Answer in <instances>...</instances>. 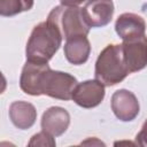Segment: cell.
Segmentation results:
<instances>
[{
	"instance_id": "2",
	"label": "cell",
	"mask_w": 147,
	"mask_h": 147,
	"mask_svg": "<svg viewBox=\"0 0 147 147\" xmlns=\"http://www.w3.org/2000/svg\"><path fill=\"white\" fill-rule=\"evenodd\" d=\"M130 75L125 65L122 46L118 44L107 45L99 54L95 61V79L105 86H114Z\"/></svg>"
},
{
	"instance_id": "3",
	"label": "cell",
	"mask_w": 147,
	"mask_h": 147,
	"mask_svg": "<svg viewBox=\"0 0 147 147\" xmlns=\"http://www.w3.org/2000/svg\"><path fill=\"white\" fill-rule=\"evenodd\" d=\"M61 33L62 39H69L77 36H87L90 28L84 21L82 8L56 6L48 14L47 20Z\"/></svg>"
},
{
	"instance_id": "8",
	"label": "cell",
	"mask_w": 147,
	"mask_h": 147,
	"mask_svg": "<svg viewBox=\"0 0 147 147\" xmlns=\"http://www.w3.org/2000/svg\"><path fill=\"white\" fill-rule=\"evenodd\" d=\"M115 31L123 41L146 37V22L142 16L133 13L121 14L115 22Z\"/></svg>"
},
{
	"instance_id": "11",
	"label": "cell",
	"mask_w": 147,
	"mask_h": 147,
	"mask_svg": "<svg viewBox=\"0 0 147 147\" xmlns=\"http://www.w3.org/2000/svg\"><path fill=\"white\" fill-rule=\"evenodd\" d=\"M9 118L11 123L20 130H28L36 123V107L26 101H14L9 106Z\"/></svg>"
},
{
	"instance_id": "1",
	"label": "cell",
	"mask_w": 147,
	"mask_h": 147,
	"mask_svg": "<svg viewBox=\"0 0 147 147\" xmlns=\"http://www.w3.org/2000/svg\"><path fill=\"white\" fill-rule=\"evenodd\" d=\"M62 44L59 30L48 21L37 24L28 39L25 47L26 61L48 63Z\"/></svg>"
},
{
	"instance_id": "7",
	"label": "cell",
	"mask_w": 147,
	"mask_h": 147,
	"mask_svg": "<svg viewBox=\"0 0 147 147\" xmlns=\"http://www.w3.org/2000/svg\"><path fill=\"white\" fill-rule=\"evenodd\" d=\"M111 110L122 122L133 121L140 111V105L136 94L129 90L121 88L111 95Z\"/></svg>"
},
{
	"instance_id": "15",
	"label": "cell",
	"mask_w": 147,
	"mask_h": 147,
	"mask_svg": "<svg viewBox=\"0 0 147 147\" xmlns=\"http://www.w3.org/2000/svg\"><path fill=\"white\" fill-rule=\"evenodd\" d=\"M28 145L29 146H51V147H54L56 145V142H55V139L53 136L48 134L45 131H41V132H38L34 136H32V138Z\"/></svg>"
},
{
	"instance_id": "17",
	"label": "cell",
	"mask_w": 147,
	"mask_h": 147,
	"mask_svg": "<svg viewBox=\"0 0 147 147\" xmlns=\"http://www.w3.org/2000/svg\"><path fill=\"white\" fill-rule=\"evenodd\" d=\"M7 88V79L3 76V74L0 71V94H2Z\"/></svg>"
},
{
	"instance_id": "6",
	"label": "cell",
	"mask_w": 147,
	"mask_h": 147,
	"mask_svg": "<svg viewBox=\"0 0 147 147\" xmlns=\"http://www.w3.org/2000/svg\"><path fill=\"white\" fill-rule=\"evenodd\" d=\"M115 11L113 0H87L82 8L84 21L88 28H102L110 23Z\"/></svg>"
},
{
	"instance_id": "14",
	"label": "cell",
	"mask_w": 147,
	"mask_h": 147,
	"mask_svg": "<svg viewBox=\"0 0 147 147\" xmlns=\"http://www.w3.org/2000/svg\"><path fill=\"white\" fill-rule=\"evenodd\" d=\"M33 5L34 0H0V16H15L30 10Z\"/></svg>"
},
{
	"instance_id": "10",
	"label": "cell",
	"mask_w": 147,
	"mask_h": 147,
	"mask_svg": "<svg viewBox=\"0 0 147 147\" xmlns=\"http://www.w3.org/2000/svg\"><path fill=\"white\" fill-rule=\"evenodd\" d=\"M41 129L53 137L62 136L70 124V115L62 107H49L41 117Z\"/></svg>"
},
{
	"instance_id": "5",
	"label": "cell",
	"mask_w": 147,
	"mask_h": 147,
	"mask_svg": "<svg viewBox=\"0 0 147 147\" xmlns=\"http://www.w3.org/2000/svg\"><path fill=\"white\" fill-rule=\"evenodd\" d=\"M105 85L96 79H88L77 83L72 91L71 99L82 108H94L99 106L105 98Z\"/></svg>"
},
{
	"instance_id": "16",
	"label": "cell",
	"mask_w": 147,
	"mask_h": 147,
	"mask_svg": "<svg viewBox=\"0 0 147 147\" xmlns=\"http://www.w3.org/2000/svg\"><path fill=\"white\" fill-rule=\"evenodd\" d=\"M87 0H60L62 6H68V7H78L83 2H86Z\"/></svg>"
},
{
	"instance_id": "4",
	"label": "cell",
	"mask_w": 147,
	"mask_h": 147,
	"mask_svg": "<svg viewBox=\"0 0 147 147\" xmlns=\"http://www.w3.org/2000/svg\"><path fill=\"white\" fill-rule=\"evenodd\" d=\"M77 83L76 77L72 75L52 70L49 65H46L39 78L38 92L39 95H47L59 100H70Z\"/></svg>"
},
{
	"instance_id": "12",
	"label": "cell",
	"mask_w": 147,
	"mask_h": 147,
	"mask_svg": "<svg viewBox=\"0 0 147 147\" xmlns=\"http://www.w3.org/2000/svg\"><path fill=\"white\" fill-rule=\"evenodd\" d=\"M91 44L86 36H77L65 39L64 44V56L71 64L80 65L84 64L90 56Z\"/></svg>"
},
{
	"instance_id": "9",
	"label": "cell",
	"mask_w": 147,
	"mask_h": 147,
	"mask_svg": "<svg viewBox=\"0 0 147 147\" xmlns=\"http://www.w3.org/2000/svg\"><path fill=\"white\" fill-rule=\"evenodd\" d=\"M123 59L125 65L129 70V74L137 72L142 70L147 64V41L146 37L127 40L121 44Z\"/></svg>"
},
{
	"instance_id": "13",
	"label": "cell",
	"mask_w": 147,
	"mask_h": 147,
	"mask_svg": "<svg viewBox=\"0 0 147 147\" xmlns=\"http://www.w3.org/2000/svg\"><path fill=\"white\" fill-rule=\"evenodd\" d=\"M46 65H48V63H39L32 61L25 62L20 77V87L25 94L39 96V92H38L39 78Z\"/></svg>"
}]
</instances>
